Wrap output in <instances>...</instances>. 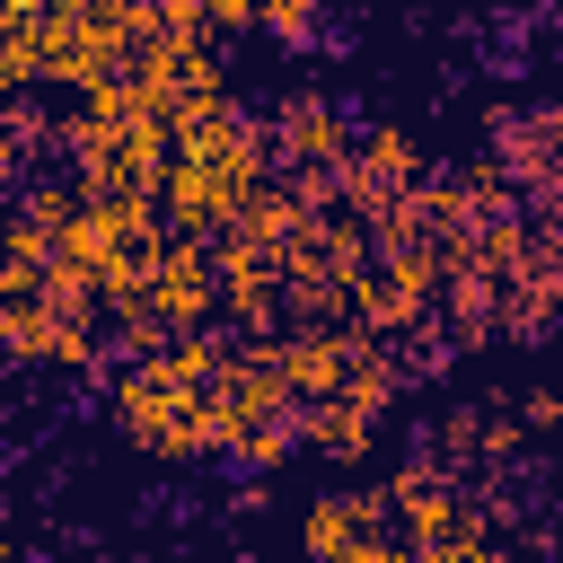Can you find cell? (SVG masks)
I'll return each mask as SVG.
<instances>
[{
    "label": "cell",
    "mask_w": 563,
    "mask_h": 563,
    "mask_svg": "<svg viewBox=\"0 0 563 563\" xmlns=\"http://www.w3.org/2000/svg\"><path fill=\"white\" fill-rule=\"evenodd\" d=\"M317 9H325V0H255V35L308 44V35H317Z\"/></svg>",
    "instance_id": "cell-9"
},
{
    "label": "cell",
    "mask_w": 563,
    "mask_h": 563,
    "mask_svg": "<svg viewBox=\"0 0 563 563\" xmlns=\"http://www.w3.org/2000/svg\"><path fill=\"white\" fill-rule=\"evenodd\" d=\"M202 35H255V0H202Z\"/></svg>",
    "instance_id": "cell-10"
},
{
    "label": "cell",
    "mask_w": 563,
    "mask_h": 563,
    "mask_svg": "<svg viewBox=\"0 0 563 563\" xmlns=\"http://www.w3.org/2000/svg\"><path fill=\"white\" fill-rule=\"evenodd\" d=\"M106 325L53 308L44 290H0V361H44V369H97Z\"/></svg>",
    "instance_id": "cell-5"
},
{
    "label": "cell",
    "mask_w": 563,
    "mask_h": 563,
    "mask_svg": "<svg viewBox=\"0 0 563 563\" xmlns=\"http://www.w3.org/2000/svg\"><path fill=\"white\" fill-rule=\"evenodd\" d=\"M325 176H334V202H343L352 220H369V211H387V202L422 176V141H405L396 123H369V132H352V150H343Z\"/></svg>",
    "instance_id": "cell-7"
},
{
    "label": "cell",
    "mask_w": 563,
    "mask_h": 563,
    "mask_svg": "<svg viewBox=\"0 0 563 563\" xmlns=\"http://www.w3.org/2000/svg\"><path fill=\"white\" fill-rule=\"evenodd\" d=\"M378 501H387V528H396L405 545H457V537H475V528H484V510L466 501V484H457L440 457L396 466V484H387Z\"/></svg>",
    "instance_id": "cell-6"
},
{
    "label": "cell",
    "mask_w": 563,
    "mask_h": 563,
    "mask_svg": "<svg viewBox=\"0 0 563 563\" xmlns=\"http://www.w3.org/2000/svg\"><path fill=\"white\" fill-rule=\"evenodd\" d=\"M264 176H273L264 123L220 97V106L167 123V167H158L150 211H158V229H176V238H220V229L246 211V194H255Z\"/></svg>",
    "instance_id": "cell-2"
},
{
    "label": "cell",
    "mask_w": 563,
    "mask_h": 563,
    "mask_svg": "<svg viewBox=\"0 0 563 563\" xmlns=\"http://www.w3.org/2000/svg\"><path fill=\"white\" fill-rule=\"evenodd\" d=\"M264 150H273L282 176H325L352 150V114L334 97H282V114L264 123Z\"/></svg>",
    "instance_id": "cell-8"
},
{
    "label": "cell",
    "mask_w": 563,
    "mask_h": 563,
    "mask_svg": "<svg viewBox=\"0 0 563 563\" xmlns=\"http://www.w3.org/2000/svg\"><path fill=\"white\" fill-rule=\"evenodd\" d=\"M229 325H194V334H167L158 352L123 361L106 378V413L132 449L185 466V457H220L229 449V405H220V369H229Z\"/></svg>",
    "instance_id": "cell-1"
},
{
    "label": "cell",
    "mask_w": 563,
    "mask_h": 563,
    "mask_svg": "<svg viewBox=\"0 0 563 563\" xmlns=\"http://www.w3.org/2000/svg\"><path fill=\"white\" fill-rule=\"evenodd\" d=\"M123 79H132V97H141L158 123H185V114H202V106L229 97V88H220V44H211L202 26H150V35L132 44Z\"/></svg>",
    "instance_id": "cell-4"
},
{
    "label": "cell",
    "mask_w": 563,
    "mask_h": 563,
    "mask_svg": "<svg viewBox=\"0 0 563 563\" xmlns=\"http://www.w3.org/2000/svg\"><path fill=\"white\" fill-rule=\"evenodd\" d=\"M0 563H26V545H18V537H0Z\"/></svg>",
    "instance_id": "cell-11"
},
{
    "label": "cell",
    "mask_w": 563,
    "mask_h": 563,
    "mask_svg": "<svg viewBox=\"0 0 563 563\" xmlns=\"http://www.w3.org/2000/svg\"><path fill=\"white\" fill-rule=\"evenodd\" d=\"M158 167H167V123L132 97V79H106V88H79L70 97V114H62V176L79 194L150 202L158 194Z\"/></svg>",
    "instance_id": "cell-3"
}]
</instances>
